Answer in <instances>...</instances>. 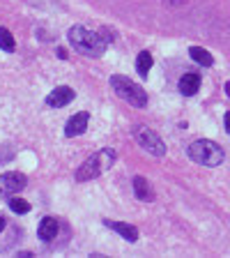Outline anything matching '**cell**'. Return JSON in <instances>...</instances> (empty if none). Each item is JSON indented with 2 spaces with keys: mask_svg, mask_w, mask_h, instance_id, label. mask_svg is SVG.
<instances>
[{
  "mask_svg": "<svg viewBox=\"0 0 230 258\" xmlns=\"http://www.w3.org/2000/svg\"><path fill=\"white\" fill-rule=\"evenodd\" d=\"M136 141H138V145L143 148V150H147L150 155L155 157H164L166 155V143L159 139V136L152 132V129L147 127H140L136 129Z\"/></svg>",
  "mask_w": 230,
  "mask_h": 258,
  "instance_id": "obj_5",
  "label": "cell"
},
{
  "mask_svg": "<svg viewBox=\"0 0 230 258\" xmlns=\"http://www.w3.org/2000/svg\"><path fill=\"white\" fill-rule=\"evenodd\" d=\"M113 161H115V150H99L97 155L88 157L86 164L76 171V180L79 182H88L92 177L102 175L104 171H108L113 166Z\"/></svg>",
  "mask_w": 230,
  "mask_h": 258,
  "instance_id": "obj_2",
  "label": "cell"
},
{
  "mask_svg": "<svg viewBox=\"0 0 230 258\" xmlns=\"http://www.w3.org/2000/svg\"><path fill=\"white\" fill-rule=\"evenodd\" d=\"M10 210L12 212H16V215H26V212H30V203L23 199H19V196H10Z\"/></svg>",
  "mask_w": 230,
  "mask_h": 258,
  "instance_id": "obj_15",
  "label": "cell"
},
{
  "mask_svg": "<svg viewBox=\"0 0 230 258\" xmlns=\"http://www.w3.org/2000/svg\"><path fill=\"white\" fill-rule=\"evenodd\" d=\"M111 86H113V90H115V95H118L120 99H124V102H129L131 106H136V108L147 106V92H145L138 83L124 79V76H111Z\"/></svg>",
  "mask_w": 230,
  "mask_h": 258,
  "instance_id": "obj_4",
  "label": "cell"
},
{
  "mask_svg": "<svg viewBox=\"0 0 230 258\" xmlns=\"http://www.w3.org/2000/svg\"><path fill=\"white\" fill-rule=\"evenodd\" d=\"M225 90H228V97H230V83H225Z\"/></svg>",
  "mask_w": 230,
  "mask_h": 258,
  "instance_id": "obj_20",
  "label": "cell"
},
{
  "mask_svg": "<svg viewBox=\"0 0 230 258\" xmlns=\"http://www.w3.org/2000/svg\"><path fill=\"white\" fill-rule=\"evenodd\" d=\"M88 122H90V115L88 113H76L74 118L67 120V127H64V134L69 136H81L88 129Z\"/></svg>",
  "mask_w": 230,
  "mask_h": 258,
  "instance_id": "obj_8",
  "label": "cell"
},
{
  "mask_svg": "<svg viewBox=\"0 0 230 258\" xmlns=\"http://www.w3.org/2000/svg\"><path fill=\"white\" fill-rule=\"evenodd\" d=\"M223 122H225V132H228L230 134V111L225 113V118H223Z\"/></svg>",
  "mask_w": 230,
  "mask_h": 258,
  "instance_id": "obj_17",
  "label": "cell"
},
{
  "mask_svg": "<svg viewBox=\"0 0 230 258\" xmlns=\"http://www.w3.org/2000/svg\"><path fill=\"white\" fill-rule=\"evenodd\" d=\"M55 235H58V219L55 217H44L42 224H39V237L44 242H51L55 240Z\"/></svg>",
  "mask_w": 230,
  "mask_h": 258,
  "instance_id": "obj_12",
  "label": "cell"
},
{
  "mask_svg": "<svg viewBox=\"0 0 230 258\" xmlns=\"http://www.w3.org/2000/svg\"><path fill=\"white\" fill-rule=\"evenodd\" d=\"M28 184V177L23 173H3L0 175V196H14L23 191Z\"/></svg>",
  "mask_w": 230,
  "mask_h": 258,
  "instance_id": "obj_6",
  "label": "cell"
},
{
  "mask_svg": "<svg viewBox=\"0 0 230 258\" xmlns=\"http://www.w3.org/2000/svg\"><path fill=\"white\" fill-rule=\"evenodd\" d=\"M71 99H74V90L69 86H60L46 97V104L53 108H60V106H67Z\"/></svg>",
  "mask_w": 230,
  "mask_h": 258,
  "instance_id": "obj_7",
  "label": "cell"
},
{
  "mask_svg": "<svg viewBox=\"0 0 230 258\" xmlns=\"http://www.w3.org/2000/svg\"><path fill=\"white\" fill-rule=\"evenodd\" d=\"M152 62H155V60H152V53H147V51H140L138 60H136V72H138V74L145 79V76L150 74V70H152Z\"/></svg>",
  "mask_w": 230,
  "mask_h": 258,
  "instance_id": "obj_14",
  "label": "cell"
},
{
  "mask_svg": "<svg viewBox=\"0 0 230 258\" xmlns=\"http://www.w3.org/2000/svg\"><path fill=\"white\" fill-rule=\"evenodd\" d=\"M67 37H69L71 46H74L79 53L90 55V58H99V55L106 51V42H104L102 35H97V32L88 30V28H83V26L69 28Z\"/></svg>",
  "mask_w": 230,
  "mask_h": 258,
  "instance_id": "obj_1",
  "label": "cell"
},
{
  "mask_svg": "<svg viewBox=\"0 0 230 258\" xmlns=\"http://www.w3.org/2000/svg\"><path fill=\"white\" fill-rule=\"evenodd\" d=\"M189 157H191L196 164L214 168L223 161V150H221L214 141L200 139V141H193V143L189 145Z\"/></svg>",
  "mask_w": 230,
  "mask_h": 258,
  "instance_id": "obj_3",
  "label": "cell"
},
{
  "mask_svg": "<svg viewBox=\"0 0 230 258\" xmlns=\"http://www.w3.org/2000/svg\"><path fill=\"white\" fill-rule=\"evenodd\" d=\"M104 226H108V228H113L115 233H120V235H122L127 242H136V240H138V228H136V226H131V224H122V221L104 219Z\"/></svg>",
  "mask_w": 230,
  "mask_h": 258,
  "instance_id": "obj_9",
  "label": "cell"
},
{
  "mask_svg": "<svg viewBox=\"0 0 230 258\" xmlns=\"http://www.w3.org/2000/svg\"><path fill=\"white\" fill-rule=\"evenodd\" d=\"M134 191H136V196H138V201H145V203H152V201H155V189L140 175L134 177Z\"/></svg>",
  "mask_w": 230,
  "mask_h": 258,
  "instance_id": "obj_11",
  "label": "cell"
},
{
  "mask_svg": "<svg viewBox=\"0 0 230 258\" xmlns=\"http://www.w3.org/2000/svg\"><path fill=\"white\" fill-rule=\"evenodd\" d=\"M3 228H5V217L0 215V231H3Z\"/></svg>",
  "mask_w": 230,
  "mask_h": 258,
  "instance_id": "obj_19",
  "label": "cell"
},
{
  "mask_svg": "<svg viewBox=\"0 0 230 258\" xmlns=\"http://www.w3.org/2000/svg\"><path fill=\"white\" fill-rule=\"evenodd\" d=\"M200 88V74H196V72H189V74H184L182 79H180V92L187 97L196 95Z\"/></svg>",
  "mask_w": 230,
  "mask_h": 258,
  "instance_id": "obj_10",
  "label": "cell"
},
{
  "mask_svg": "<svg viewBox=\"0 0 230 258\" xmlns=\"http://www.w3.org/2000/svg\"><path fill=\"white\" fill-rule=\"evenodd\" d=\"M189 53H191V58L196 60L198 64H203V67H212V64H214L212 53H209V51H205V48H200V46H191V48H189Z\"/></svg>",
  "mask_w": 230,
  "mask_h": 258,
  "instance_id": "obj_13",
  "label": "cell"
},
{
  "mask_svg": "<svg viewBox=\"0 0 230 258\" xmlns=\"http://www.w3.org/2000/svg\"><path fill=\"white\" fill-rule=\"evenodd\" d=\"M166 3H171V5H182V3H187V0H166Z\"/></svg>",
  "mask_w": 230,
  "mask_h": 258,
  "instance_id": "obj_18",
  "label": "cell"
},
{
  "mask_svg": "<svg viewBox=\"0 0 230 258\" xmlns=\"http://www.w3.org/2000/svg\"><path fill=\"white\" fill-rule=\"evenodd\" d=\"M14 37H12V32L7 28H0V48L5 51V53H12L14 51Z\"/></svg>",
  "mask_w": 230,
  "mask_h": 258,
  "instance_id": "obj_16",
  "label": "cell"
}]
</instances>
